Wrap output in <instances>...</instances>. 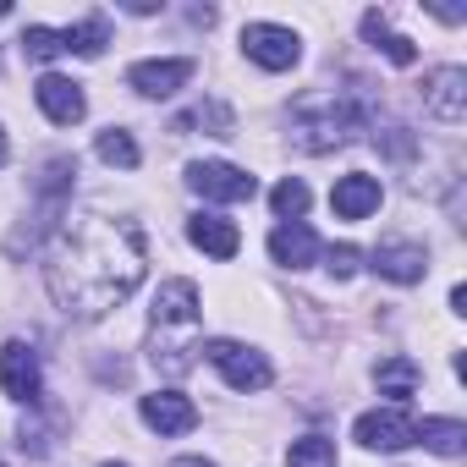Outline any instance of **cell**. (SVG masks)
<instances>
[{"label":"cell","mask_w":467,"mask_h":467,"mask_svg":"<svg viewBox=\"0 0 467 467\" xmlns=\"http://www.w3.org/2000/svg\"><path fill=\"white\" fill-rule=\"evenodd\" d=\"M149 275V237L138 220L121 214H72L45 265V286L61 314L72 319H99L121 308Z\"/></svg>","instance_id":"6da1fadb"},{"label":"cell","mask_w":467,"mask_h":467,"mask_svg":"<svg viewBox=\"0 0 467 467\" xmlns=\"http://www.w3.org/2000/svg\"><path fill=\"white\" fill-rule=\"evenodd\" d=\"M198 341H203L198 286L192 281H165L154 292V308H149V363L165 379H182L198 363Z\"/></svg>","instance_id":"7a4b0ae2"},{"label":"cell","mask_w":467,"mask_h":467,"mask_svg":"<svg viewBox=\"0 0 467 467\" xmlns=\"http://www.w3.org/2000/svg\"><path fill=\"white\" fill-rule=\"evenodd\" d=\"M363 127V110L347 99V94H330V88H314L292 105V143L303 154H330L341 143H352V132Z\"/></svg>","instance_id":"3957f363"},{"label":"cell","mask_w":467,"mask_h":467,"mask_svg":"<svg viewBox=\"0 0 467 467\" xmlns=\"http://www.w3.org/2000/svg\"><path fill=\"white\" fill-rule=\"evenodd\" d=\"M209 363L225 374V385H237V390H265L275 379L270 358L254 352V347H243V341H209Z\"/></svg>","instance_id":"277c9868"},{"label":"cell","mask_w":467,"mask_h":467,"mask_svg":"<svg viewBox=\"0 0 467 467\" xmlns=\"http://www.w3.org/2000/svg\"><path fill=\"white\" fill-rule=\"evenodd\" d=\"M187 187L203 198H220V203H243L259 192V176H248L243 165H225V160H198V165H187Z\"/></svg>","instance_id":"5b68a950"},{"label":"cell","mask_w":467,"mask_h":467,"mask_svg":"<svg viewBox=\"0 0 467 467\" xmlns=\"http://www.w3.org/2000/svg\"><path fill=\"white\" fill-rule=\"evenodd\" d=\"M0 390H6L12 401L34 407L45 396V374H39V352L28 341H6L0 347Z\"/></svg>","instance_id":"8992f818"},{"label":"cell","mask_w":467,"mask_h":467,"mask_svg":"<svg viewBox=\"0 0 467 467\" xmlns=\"http://www.w3.org/2000/svg\"><path fill=\"white\" fill-rule=\"evenodd\" d=\"M352 434H358V445H368V451H407V445L418 440V423H412L407 407H374V412L358 418Z\"/></svg>","instance_id":"52a82bcc"},{"label":"cell","mask_w":467,"mask_h":467,"mask_svg":"<svg viewBox=\"0 0 467 467\" xmlns=\"http://www.w3.org/2000/svg\"><path fill=\"white\" fill-rule=\"evenodd\" d=\"M243 50H248L265 72H286V67H297V56H303L297 34L281 28V23H248V28H243Z\"/></svg>","instance_id":"ba28073f"},{"label":"cell","mask_w":467,"mask_h":467,"mask_svg":"<svg viewBox=\"0 0 467 467\" xmlns=\"http://www.w3.org/2000/svg\"><path fill=\"white\" fill-rule=\"evenodd\" d=\"M423 110L445 127H456L467 116V72L462 67H440L429 83H423Z\"/></svg>","instance_id":"9c48e42d"},{"label":"cell","mask_w":467,"mask_h":467,"mask_svg":"<svg viewBox=\"0 0 467 467\" xmlns=\"http://www.w3.org/2000/svg\"><path fill=\"white\" fill-rule=\"evenodd\" d=\"M34 94H39V110H45L56 127H72V121H83V110H88V99H83V83H72V78H56V72H45Z\"/></svg>","instance_id":"30bf717a"},{"label":"cell","mask_w":467,"mask_h":467,"mask_svg":"<svg viewBox=\"0 0 467 467\" xmlns=\"http://www.w3.org/2000/svg\"><path fill=\"white\" fill-rule=\"evenodd\" d=\"M187 78H192V61H187V56H176V61H138V67L127 72V83H132L138 94H149V99H171Z\"/></svg>","instance_id":"8fae6325"},{"label":"cell","mask_w":467,"mask_h":467,"mask_svg":"<svg viewBox=\"0 0 467 467\" xmlns=\"http://www.w3.org/2000/svg\"><path fill=\"white\" fill-rule=\"evenodd\" d=\"M143 423L154 434H187L198 423V407L182 390H154V396H143Z\"/></svg>","instance_id":"7c38bea8"},{"label":"cell","mask_w":467,"mask_h":467,"mask_svg":"<svg viewBox=\"0 0 467 467\" xmlns=\"http://www.w3.org/2000/svg\"><path fill=\"white\" fill-rule=\"evenodd\" d=\"M374 270H379L385 281H396V286H412V281L429 275V254H423L418 243H379V248H374Z\"/></svg>","instance_id":"4fadbf2b"},{"label":"cell","mask_w":467,"mask_h":467,"mask_svg":"<svg viewBox=\"0 0 467 467\" xmlns=\"http://www.w3.org/2000/svg\"><path fill=\"white\" fill-rule=\"evenodd\" d=\"M187 237H192V248H203L209 259H237V248H243V231L231 225L225 214H192V220H187Z\"/></svg>","instance_id":"5bb4252c"},{"label":"cell","mask_w":467,"mask_h":467,"mask_svg":"<svg viewBox=\"0 0 467 467\" xmlns=\"http://www.w3.org/2000/svg\"><path fill=\"white\" fill-rule=\"evenodd\" d=\"M270 259H275V265H286V270H303V265H314V259H319V237H314L303 220H286V225H275V231H270Z\"/></svg>","instance_id":"9a60e30c"},{"label":"cell","mask_w":467,"mask_h":467,"mask_svg":"<svg viewBox=\"0 0 467 467\" xmlns=\"http://www.w3.org/2000/svg\"><path fill=\"white\" fill-rule=\"evenodd\" d=\"M330 209H336L341 220H368V214L379 209V182H374V176H341V182L330 187Z\"/></svg>","instance_id":"2e32d148"},{"label":"cell","mask_w":467,"mask_h":467,"mask_svg":"<svg viewBox=\"0 0 467 467\" xmlns=\"http://www.w3.org/2000/svg\"><path fill=\"white\" fill-rule=\"evenodd\" d=\"M374 385H379V396H396V407L418 390V363L412 358H385L379 368H374Z\"/></svg>","instance_id":"e0dca14e"},{"label":"cell","mask_w":467,"mask_h":467,"mask_svg":"<svg viewBox=\"0 0 467 467\" xmlns=\"http://www.w3.org/2000/svg\"><path fill=\"white\" fill-rule=\"evenodd\" d=\"M363 34H368V39H374V50H385L396 67H412V61H418L412 39H401V34H390V28H385V12H363Z\"/></svg>","instance_id":"ac0fdd59"},{"label":"cell","mask_w":467,"mask_h":467,"mask_svg":"<svg viewBox=\"0 0 467 467\" xmlns=\"http://www.w3.org/2000/svg\"><path fill=\"white\" fill-rule=\"evenodd\" d=\"M418 440H423L434 456H462V445H467V429H462L456 418H423V423H418Z\"/></svg>","instance_id":"d6986e66"},{"label":"cell","mask_w":467,"mask_h":467,"mask_svg":"<svg viewBox=\"0 0 467 467\" xmlns=\"http://www.w3.org/2000/svg\"><path fill=\"white\" fill-rule=\"evenodd\" d=\"M286 462H292V467H336V440H325V434H303V440H292Z\"/></svg>","instance_id":"ffe728a7"},{"label":"cell","mask_w":467,"mask_h":467,"mask_svg":"<svg viewBox=\"0 0 467 467\" xmlns=\"http://www.w3.org/2000/svg\"><path fill=\"white\" fill-rule=\"evenodd\" d=\"M61 39H67V50H72V56H99V50L110 45V28H105V17H88V23L67 28Z\"/></svg>","instance_id":"44dd1931"},{"label":"cell","mask_w":467,"mask_h":467,"mask_svg":"<svg viewBox=\"0 0 467 467\" xmlns=\"http://www.w3.org/2000/svg\"><path fill=\"white\" fill-rule=\"evenodd\" d=\"M99 160H105V165H121V171H132V165H138V143H132V132H121V127L99 132Z\"/></svg>","instance_id":"7402d4cb"},{"label":"cell","mask_w":467,"mask_h":467,"mask_svg":"<svg viewBox=\"0 0 467 467\" xmlns=\"http://www.w3.org/2000/svg\"><path fill=\"white\" fill-rule=\"evenodd\" d=\"M23 56H28V61H56V56H67V39H61L56 28H39V23H34V28L23 34Z\"/></svg>","instance_id":"603a6c76"},{"label":"cell","mask_w":467,"mask_h":467,"mask_svg":"<svg viewBox=\"0 0 467 467\" xmlns=\"http://www.w3.org/2000/svg\"><path fill=\"white\" fill-rule=\"evenodd\" d=\"M270 203H275V214H281V220H303V209H308V187H303L297 176H286V182H275Z\"/></svg>","instance_id":"cb8c5ba5"},{"label":"cell","mask_w":467,"mask_h":467,"mask_svg":"<svg viewBox=\"0 0 467 467\" xmlns=\"http://www.w3.org/2000/svg\"><path fill=\"white\" fill-rule=\"evenodd\" d=\"M325 270H330L336 281H347V275L358 270V248H352V243H341V248H330V254H325Z\"/></svg>","instance_id":"d4e9b609"},{"label":"cell","mask_w":467,"mask_h":467,"mask_svg":"<svg viewBox=\"0 0 467 467\" xmlns=\"http://www.w3.org/2000/svg\"><path fill=\"white\" fill-rule=\"evenodd\" d=\"M451 314H467V286H451Z\"/></svg>","instance_id":"484cf974"},{"label":"cell","mask_w":467,"mask_h":467,"mask_svg":"<svg viewBox=\"0 0 467 467\" xmlns=\"http://www.w3.org/2000/svg\"><path fill=\"white\" fill-rule=\"evenodd\" d=\"M176 467H214V462H198V456H187V462H176Z\"/></svg>","instance_id":"4316f807"},{"label":"cell","mask_w":467,"mask_h":467,"mask_svg":"<svg viewBox=\"0 0 467 467\" xmlns=\"http://www.w3.org/2000/svg\"><path fill=\"white\" fill-rule=\"evenodd\" d=\"M0 165H6V132H0Z\"/></svg>","instance_id":"83f0119b"},{"label":"cell","mask_w":467,"mask_h":467,"mask_svg":"<svg viewBox=\"0 0 467 467\" xmlns=\"http://www.w3.org/2000/svg\"><path fill=\"white\" fill-rule=\"evenodd\" d=\"M105 467H127V462H105Z\"/></svg>","instance_id":"f1b7e54d"}]
</instances>
